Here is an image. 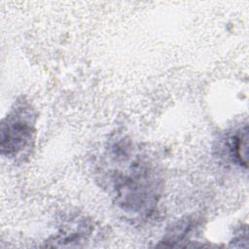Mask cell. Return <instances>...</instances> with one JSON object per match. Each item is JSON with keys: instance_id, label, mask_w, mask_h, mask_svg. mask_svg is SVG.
Masks as SVG:
<instances>
[{"instance_id": "obj_1", "label": "cell", "mask_w": 249, "mask_h": 249, "mask_svg": "<svg viewBox=\"0 0 249 249\" xmlns=\"http://www.w3.org/2000/svg\"><path fill=\"white\" fill-rule=\"evenodd\" d=\"M149 162L134 158L124 170L117 169L112 179L119 204L127 211L148 212L157 201V175Z\"/></svg>"}, {"instance_id": "obj_2", "label": "cell", "mask_w": 249, "mask_h": 249, "mask_svg": "<svg viewBox=\"0 0 249 249\" xmlns=\"http://www.w3.org/2000/svg\"><path fill=\"white\" fill-rule=\"evenodd\" d=\"M35 122L31 105L22 100L15 103L1 125V153L10 159L26 156L35 140Z\"/></svg>"}, {"instance_id": "obj_3", "label": "cell", "mask_w": 249, "mask_h": 249, "mask_svg": "<svg viewBox=\"0 0 249 249\" xmlns=\"http://www.w3.org/2000/svg\"><path fill=\"white\" fill-rule=\"evenodd\" d=\"M231 144V157L234 158V160L247 167V151H248V130L247 125L243 128H240L232 137Z\"/></svg>"}]
</instances>
